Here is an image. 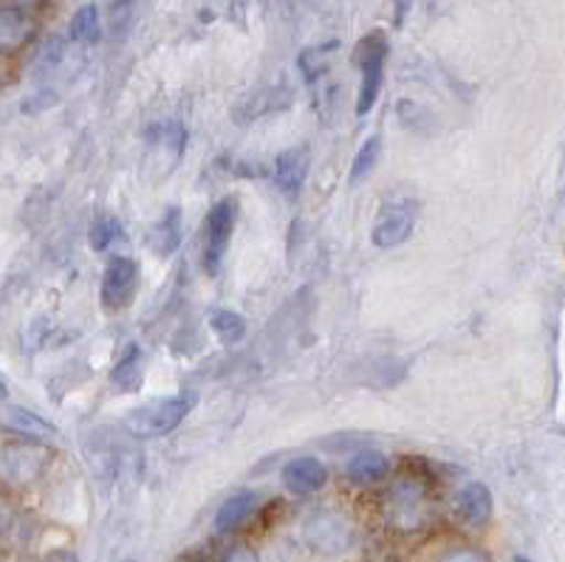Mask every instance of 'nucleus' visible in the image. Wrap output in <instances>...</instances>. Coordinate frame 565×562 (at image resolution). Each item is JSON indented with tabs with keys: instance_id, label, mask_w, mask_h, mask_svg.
Masks as SVG:
<instances>
[{
	"instance_id": "obj_1",
	"label": "nucleus",
	"mask_w": 565,
	"mask_h": 562,
	"mask_svg": "<svg viewBox=\"0 0 565 562\" xmlns=\"http://www.w3.org/2000/svg\"><path fill=\"white\" fill-rule=\"evenodd\" d=\"M186 150V128L179 121H159V125H150V130L145 134V159L141 167L148 179H164L179 167V161L184 159Z\"/></svg>"
},
{
	"instance_id": "obj_2",
	"label": "nucleus",
	"mask_w": 565,
	"mask_h": 562,
	"mask_svg": "<svg viewBox=\"0 0 565 562\" xmlns=\"http://www.w3.org/2000/svg\"><path fill=\"white\" fill-rule=\"evenodd\" d=\"M193 402L186 396H168L156 399V402L141 404V407L130 410L125 415V427L136 435V438H161L170 435L181 422L186 418Z\"/></svg>"
},
{
	"instance_id": "obj_3",
	"label": "nucleus",
	"mask_w": 565,
	"mask_h": 562,
	"mask_svg": "<svg viewBox=\"0 0 565 562\" xmlns=\"http://www.w3.org/2000/svg\"><path fill=\"white\" fill-rule=\"evenodd\" d=\"M387 38L385 32H371L356 45V65H360V96H356V114H371L380 99L382 79H385Z\"/></svg>"
},
{
	"instance_id": "obj_4",
	"label": "nucleus",
	"mask_w": 565,
	"mask_h": 562,
	"mask_svg": "<svg viewBox=\"0 0 565 562\" xmlns=\"http://www.w3.org/2000/svg\"><path fill=\"white\" fill-rule=\"evenodd\" d=\"M52 464V453L43 444H7L0 449V484L9 489H26L38 484Z\"/></svg>"
},
{
	"instance_id": "obj_5",
	"label": "nucleus",
	"mask_w": 565,
	"mask_h": 562,
	"mask_svg": "<svg viewBox=\"0 0 565 562\" xmlns=\"http://www.w3.org/2000/svg\"><path fill=\"white\" fill-rule=\"evenodd\" d=\"M238 221V201L224 199L206 212V246H204V268L206 275H215L224 263L226 250H230L232 232Z\"/></svg>"
},
{
	"instance_id": "obj_6",
	"label": "nucleus",
	"mask_w": 565,
	"mask_h": 562,
	"mask_svg": "<svg viewBox=\"0 0 565 562\" xmlns=\"http://www.w3.org/2000/svg\"><path fill=\"white\" fill-rule=\"evenodd\" d=\"M306 543L317 551V554L337 556L342 551L351 549L353 543V529L348 518H342L340 511H317L311 515L306 529H302Z\"/></svg>"
},
{
	"instance_id": "obj_7",
	"label": "nucleus",
	"mask_w": 565,
	"mask_h": 562,
	"mask_svg": "<svg viewBox=\"0 0 565 562\" xmlns=\"http://www.w3.org/2000/svg\"><path fill=\"white\" fill-rule=\"evenodd\" d=\"M139 288V263L134 257H114L103 275V308L108 314L125 311Z\"/></svg>"
},
{
	"instance_id": "obj_8",
	"label": "nucleus",
	"mask_w": 565,
	"mask_h": 562,
	"mask_svg": "<svg viewBox=\"0 0 565 562\" xmlns=\"http://www.w3.org/2000/svg\"><path fill=\"white\" fill-rule=\"evenodd\" d=\"M424 500H427V486L416 475H405L396 480L391 492V518L398 529H416L424 518Z\"/></svg>"
},
{
	"instance_id": "obj_9",
	"label": "nucleus",
	"mask_w": 565,
	"mask_h": 562,
	"mask_svg": "<svg viewBox=\"0 0 565 562\" xmlns=\"http://www.w3.org/2000/svg\"><path fill=\"white\" fill-rule=\"evenodd\" d=\"M413 226H416V212L411 204H391L387 210H382L380 221L373 226L371 241L380 246V250H393L398 243H405L411 237Z\"/></svg>"
},
{
	"instance_id": "obj_10",
	"label": "nucleus",
	"mask_w": 565,
	"mask_h": 562,
	"mask_svg": "<svg viewBox=\"0 0 565 562\" xmlns=\"http://www.w3.org/2000/svg\"><path fill=\"white\" fill-rule=\"evenodd\" d=\"M309 167H311V153L306 145L300 148L282 150L275 161V184L280 187L282 195L295 199L297 192L302 190L306 179H309Z\"/></svg>"
},
{
	"instance_id": "obj_11",
	"label": "nucleus",
	"mask_w": 565,
	"mask_h": 562,
	"mask_svg": "<svg viewBox=\"0 0 565 562\" xmlns=\"http://www.w3.org/2000/svg\"><path fill=\"white\" fill-rule=\"evenodd\" d=\"M328 480V469L317 458H295L282 469V486L295 495L320 492Z\"/></svg>"
},
{
	"instance_id": "obj_12",
	"label": "nucleus",
	"mask_w": 565,
	"mask_h": 562,
	"mask_svg": "<svg viewBox=\"0 0 565 562\" xmlns=\"http://www.w3.org/2000/svg\"><path fill=\"white\" fill-rule=\"evenodd\" d=\"M260 506V495L257 492H238L226 498L221 503L218 515H215V531L218 534H232V531H238L241 526H246L252 520V515Z\"/></svg>"
},
{
	"instance_id": "obj_13",
	"label": "nucleus",
	"mask_w": 565,
	"mask_h": 562,
	"mask_svg": "<svg viewBox=\"0 0 565 562\" xmlns=\"http://www.w3.org/2000/svg\"><path fill=\"white\" fill-rule=\"evenodd\" d=\"M492 511L494 500L487 484L463 486L461 495H458V515H461L463 523L481 529V526H487L492 520Z\"/></svg>"
},
{
	"instance_id": "obj_14",
	"label": "nucleus",
	"mask_w": 565,
	"mask_h": 562,
	"mask_svg": "<svg viewBox=\"0 0 565 562\" xmlns=\"http://www.w3.org/2000/svg\"><path fill=\"white\" fill-rule=\"evenodd\" d=\"M0 427L12 430V433L26 435V438H38V442L57 435V427H54V424H49L43 415L32 413V410H26V407H3V410H0Z\"/></svg>"
},
{
	"instance_id": "obj_15",
	"label": "nucleus",
	"mask_w": 565,
	"mask_h": 562,
	"mask_svg": "<svg viewBox=\"0 0 565 562\" xmlns=\"http://www.w3.org/2000/svg\"><path fill=\"white\" fill-rule=\"evenodd\" d=\"M34 32V23L23 9L0 7V54L14 52L26 43Z\"/></svg>"
},
{
	"instance_id": "obj_16",
	"label": "nucleus",
	"mask_w": 565,
	"mask_h": 562,
	"mask_svg": "<svg viewBox=\"0 0 565 562\" xmlns=\"http://www.w3.org/2000/svg\"><path fill=\"white\" fill-rule=\"evenodd\" d=\"M148 246L153 250V255L170 257L181 246V212L175 206H170L164 215L153 224V230L148 232Z\"/></svg>"
},
{
	"instance_id": "obj_17",
	"label": "nucleus",
	"mask_w": 565,
	"mask_h": 562,
	"mask_svg": "<svg viewBox=\"0 0 565 562\" xmlns=\"http://www.w3.org/2000/svg\"><path fill=\"white\" fill-rule=\"evenodd\" d=\"M385 475H387V458L382 453H376V449H362V453H356L351 460H348V478H351L353 484H360V486L380 484Z\"/></svg>"
},
{
	"instance_id": "obj_18",
	"label": "nucleus",
	"mask_w": 565,
	"mask_h": 562,
	"mask_svg": "<svg viewBox=\"0 0 565 562\" xmlns=\"http://www.w3.org/2000/svg\"><path fill=\"white\" fill-rule=\"evenodd\" d=\"M110 382H114L116 390H136L141 384V348L139 346H128L125 348L122 359L114 364V371H110Z\"/></svg>"
},
{
	"instance_id": "obj_19",
	"label": "nucleus",
	"mask_w": 565,
	"mask_h": 562,
	"mask_svg": "<svg viewBox=\"0 0 565 562\" xmlns=\"http://www.w3.org/2000/svg\"><path fill=\"white\" fill-rule=\"evenodd\" d=\"M68 34L74 43H97L103 38V23H99V9L94 3H85L71 18Z\"/></svg>"
},
{
	"instance_id": "obj_20",
	"label": "nucleus",
	"mask_w": 565,
	"mask_h": 562,
	"mask_svg": "<svg viewBox=\"0 0 565 562\" xmlns=\"http://www.w3.org/2000/svg\"><path fill=\"white\" fill-rule=\"evenodd\" d=\"M210 326L224 346H238L241 339L246 337V320L238 311H230V308H221V311L212 314Z\"/></svg>"
},
{
	"instance_id": "obj_21",
	"label": "nucleus",
	"mask_w": 565,
	"mask_h": 562,
	"mask_svg": "<svg viewBox=\"0 0 565 562\" xmlns=\"http://www.w3.org/2000/svg\"><path fill=\"white\" fill-rule=\"evenodd\" d=\"M125 237L128 235H125V226L119 224V218H99L88 232V243L94 252H105L114 243L125 241Z\"/></svg>"
},
{
	"instance_id": "obj_22",
	"label": "nucleus",
	"mask_w": 565,
	"mask_h": 562,
	"mask_svg": "<svg viewBox=\"0 0 565 562\" xmlns=\"http://www.w3.org/2000/svg\"><path fill=\"white\" fill-rule=\"evenodd\" d=\"M380 156H382V139L380 136H371V139L356 150V156H353V165H351L353 184H360L362 179H367V176L373 173V167H376Z\"/></svg>"
},
{
	"instance_id": "obj_23",
	"label": "nucleus",
	"mask_w": 565,
	"mask_h": 562,
	"mask_svg": "<svg viewBox=\"0 0 565 562\" xmlns=\"http://www.w3.org/2000/svg\"><path fill=\"white\" fill-rule=\"evenodd\" d=\"M334 49H337L334 40H331V43H326V45H315V49H306V52L300 54V60H297V65H300V71H302V77L309 79V83H315L320 74H326L328 54L334 52Z\"/></svg>"
},
{
	"instance_id": "obj_24",
	"label": "nucleus",
	"mask_w": 565,
	"mask_h": 562,
	"mask_svg": "<svg viewBox=\"0 0 565 562\" xmlns=\"http://www.w3.org/2000/svg\"><path fill=\"white\" fill-rule=\"evenodd\" d=\"M441 562H489V556L478 549H456L444 554Z\"/></svg>"
},
{
	"instance_id": "obj_25",
	"label": "nucleus",
	"mask_w": 565,
	"mask_h": 562,
	"mask_svg": "<svg viewBox=\"0 0 565 562\" xmlns=\"http://www.w3.org/2000/svg\"><path fill=\"white\" fill-rule=\"evenodd\" d=\"M224 562H260V560H257L255 549H249V545H235V549L226 551Z\"/></svg>"
},
{
	"instance_id": "obj_26",
	"label": "nucleus",
	"mask_w": 565,
	"mask_h": 562,
	"mask_svg": "<svg viewBox=\"0 0 565 562\" xmlns=\"http://www.w3.org/2000/svg\"><path fill=\"white\" fill-rule=\"evenodd\" d=\"M14 523V509L7 498H0V534L12 529Z\"/></svg>"
},
{
	"instance_id": "obj_27",
	"label": "nucleus",
	"mask_w": 565,
	"mask_h": 562,
	"mask_svg": "<svg viewBox=\"0 0 565 562\" xmlns=\"http://www.w3.org/2000/svg\"><path fill=\"white\" fill-rule=\"evenodd\" d=\"M411 7H413V0H396V26H402V23H405Z\"/></svg>"
},
{
	"instance_id": "obj_28",
	"label": "nucleus",
	"mask_w": 565,
	"mask_h": 562,
	"mask_svg": "<svg viewBox=\"0 0 565 562\" xmlns=\"http://www.w3.org/2000/svg\"><path fill=\"white\" fill-rule=\"evenodd\" d=\"M45 562H79V560L74 554H68V551H57V554H52Z\"/></svg>"
},
{
	"instance_id": "obj_29",
	"label": "nucleus",
	"mask_w": 565,
	"mask_h": 562,
	"mask_svg": "<svg viewBox=\"0 0 565 562\" xmlns=\"http://www.w3.org/2000/svg\"><path fill=\"white\" fill-rule=\"evenodd\" d=\"M7 79V65H3V60H0V83Z\"/></svg>"
},
{
	"instance_id": "obj_30",
	"label": "nucleus",
	"mask_w": 565,
	"mask_h": 562,
	"mask_svg": "<svg viewBox=\"0 0 565 562\" xmlns=\"http://www.w3.org/2000/svg\"><path fill=\"white\" fill-rule=\"evenodd\" d=\"M0 399H7V388H3V382H0Z\"/></svg>"
},
{
	"instance_id": "obj_31",
	"label": "nucleus",
	"mask_w": 565,
	"mask_h": 562,
	"mask_svg": "<svg viewBox=\"0 0 565 562\" xmlns=\"http://www.w3.org/2000/svg\"><path fill=\"white\" fill-rule=\"evenodd\" d=\"M514 562H532V560H526V556H518V560H514Z\"/></svg>"
}]
</instances>
